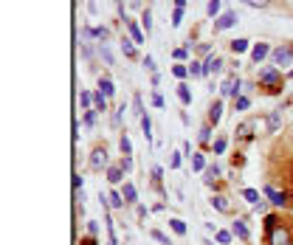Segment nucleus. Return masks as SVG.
<instances>
[{
	"label": "nucleus",
	"instance_id": "f257e3e1",
	"mask_svg": "<svg viewBox=\"0 0 293 245\" xmlns=\"http://www.w3.org/2000/svg\"><path fill=\"white\" fill-rule=\"evenodd\" d=\"M270 59H273V68H288L293 59V48L291 45H282V48H276V51H270Z\"/></svg>",
	"mask_w": 293,
	"mask_h": 245
},
{
	"label": "nucleus",
	"instance_id": "f03ea898",
	"mask_svg": "<svg viewBox=\"0 0 293 245\" xmlns=\"http://www.w3.org/2000/svg\"><path fill=\"white\" fill-rule=\"evenodd\" d=\"M237 11H223L217 20H214V31H225V28H231V25H237Z\"/></svg>",
	"mask_w": 293,
	"mask_h": 245
},
{
	"label": "nucleus",
	"instance_id": "7ed1b4c3",
	"mask_svg": "<svg viewBox=\"0 0 293 245\" xmlns=\"http://www.w3.org/2000/svg\"><path fill=\"white\" fill-rule=\"evenodd\" d=\"M282 82V74H279V68H265L262 74H259V85H279Z\"/></svg>",
	"mask_w": 293,
	"mask_h": 245
},
{
	"label": "nucleus",
	"instance_id": "20e7f679",
	"mask_svg": "<svg viewBox=\"0 0 293 245\" xmlns=\"http://www.w3.org/2000/svg\"><path fill=\"white\" fill-rule=\"evenodd\" d=\"M223 59H220V56H209V59H206V62H203V76H209V74H220V71H223Z\"/></svg>",
	"mask_w": 293,
	"mask_h": 245
},
{
	"label": "nucleus",
	"instance_id": "39448f33",
	"mask_svg": "<svg viewBox=\"0 0 293 245\" xmlns=\"http://www.w3.org/2000/svg\"><path fill=\"white\" fill-rule=\"evenodd\" d=\"M90 167L93 169L107 167V149H104V147H96V149L90 152Z\"/></svg>",
	"mask_w": 293,
	"mask_h": 245
},
{
	"label": "nucleus",
	"instance_id": "423d86ee",
	"mask_svg": "<svg viewBox=\"0 0 293 245\" xmlns=\"http://www.w3.org/2000/svg\"><path fill=\"white\" fill-rule=\"evenodd\" d=\"M268 240H270V245H291V234H288L282 225H276V228L270 231Z\"/></svg>",
	"mask_w": 293,
	"mask_h": 245
},
{
	"label": "nucleus",
	"instance_id": "0eeeda50",
	"mask_svg": "<svg viewBox=\"0 0 293 245\" xmlns=\"http://www.w3.org/2000/svg\"><path fill=\"white\" fill-rule=\"evenodd\" d=\"M265 127H268V133H276L282 127V110H270L268 119H265Z\"/></svg>",
	"mask_w": 293,
	"mask_h": 245
},
{
	"label": "nucleus",
	"instance_id": "6e6552de",
	"mask_svg": "<svg viewBox=\"0 0 293 245\" xmlns=\"http://www.w3.org/2000/svg\"><path fill=\"white\" fill-rule=\"evenodd\" d=\"M268 54H270V45L268 43H259V45H254V48H251V59H254V62H262Z\"/></svg>",
	"mask_w": 293,
	"mask_h": 245
},
{
	"label": "nucleus",
	"instance_id": "1a4fd4ad",
	"mask_svg": "<svg viewBox=\"0 0 293 245\" xmlns=\"http://www.w3.org/2000/svg\"><path fill=\"white\" fill-rule=\"evenodd\" d=\"M124 20H127V17H124ZM127 31H130V37H133V43H144V28H141L138 23L127 20Z\"/></svg>",
	"mask_w": 293,
	"mask_h": 245
},
{
	"label": "nucleus",
	"instance_id": "9d476101",
	"mask_svg": "<svg viewBox=\"0 0 293 245\" xmlns=\"http://www.w3.org/2000/svg\"><path fill=\"white\" fill-rule=\"evenodd\" d=\"M220 116H223V99H217L212 107H209V122L217 124V122H220Z\"/></svg>",
	"mask_w": 293,
	"mask_h": 245
},
{
	"label": "nucleus",
	"instance_id": "9b49d317",
	"mask_svg": "<svg viewBox=\"0 0 293 245\" xmlns=\"http://www.w3.org/2000/svg\"><path fill=\"white\" fill-rule=\"evenodd\" d=\"M265 195H268V200L273 203V206H285V195H282V192H276L273 186H265Z\"/></svg>",
	"mask_w": 293,
	"mask_h": 245
},
{
	"label": "nucleus",
	"instance_id": "f8f14e48",
	"mask_svg": "<svg viewBox=\"0 0 293 245\" xmlns=\"http://www.w3.org/2000/svg\"><path fill=\"white\" fill-rule=\"evenodd\" d=\"M231 231H234L240 240H248L251 237V231H248V225H245V220H234V225H231Z\"/></svg>",
	"mask_w": 293,
	"mask_h": 245
},
{
	"label": "nucleus",
	"instance_id": "ddd939ff",
	"mask_svg": "<svg viewBox=\"0 0 293 245\" xmlns=\"http://www.w3.org/2000/svg\"><path fill=\"white\" fill-rule=\"evenodd\" d=\"M107 180H110L113 186H119V183L124 180V169L122 167H110L107 169Z\"/></svg>",
	"mask_w": 293,
	"mask_h": 245
},
{
	"label": "nucleus",
	"instance_id": "4468645a",
	"mask_svg": "<svg viewBox=\"0 0 293 245\" xmlns=\"http://www.w3.org/2000/svg\"><path fill=\"white\" fill-rule=\"evenodd\" d=\"M248 48H251V43H248L245 37H237V40H231V51H234V54H245Z\"/></svg>",
	"mask_w": 293,
	"mask_h": 245
},
{
	"label": "nucleus",
	"instance_id": "2eb2a0df",
	"mask_svg": "<svg viewBox=\"0 0 293 245\" xmlns=\"http://www.w3.org/2000/svg\"><path fill=\"white\" fill-rule=\"evenodd\" d=\"M122 197H124V203H135V200H138V192H135V186H133V183H124Z\"/></svg>",
	"mask_w": 293,
	"mask_h": 245
},
{
	"label": "nucleus",
	"instance_id": "dca6fc26",
	"mask_svg": "<svg viewBox=\"0 0 293 245\" xmlns=\"http://www.w3.org/2000/svg\"><path fill=\"white\" fill-rule=\"evenodd\" d=\"M99 56H101L104 65H113V51H110V45L107 43H99Z\"/></svg>",
	"mask_w": 293,
	"mask_h": 245
},
{
	"label": "nucleus",
	"instance_id": "f3484780",
	"mask_svg": "<svg viewBox=\"0 0 293 245\" xmlns=\"http://www.w3.org/2000/svg\"><path fill=\"white\" fill-rule=\"evenodd\" d=\"M178 99H180V104H192V90H189V85H183V82L178 85Z\"/></svg>",
	"mask_w": 293,
	"mask_h": 245
},
{
	"label": "nucleus",
	"instance_id": "a211bd4d",
	"mask_svg": "<svg viewBox=\"0 0 293 245\" xmlns=\"http://www.w3.org/2000/svg\"><path fill=\"white\" fill-rule=\"evenodd\" d=\"M141 130H144L146 144H152V122H149V116H141Z\"/></svg>",
	"mask_w": 293,
	"mask_h": 245
},
{
	"label": "nucleus",
	"instance_id": "6ab92c4d",
	"mask_svg": "<svg viewBox=\"0 0 293 245\" xmlns=\"http://www.w3.org/2000/svg\"><path fill=\"white\" fill-rule=\"evenodd\" d=\"M99 90L104 93V96H113V93H116V85H113L107 76H101V79H99Z\"/></svg>",
	"mask_w": 293,
	"mask_h": 245
},
{
	"label": "nucleus",
	"instance_id": "aec40b11",
	"mask_svg": "<svg viewBox=\"0 0 293 245\" xmlns=\"http://www.w3.org/2000/svg\"><path fill=\"white\" fill-rule=\"evenodd\" d=\"M93 37H96L99 43H107V40H110V28H107V25H96V28H93Z\"/></svg>",
	"mask_w": 293,
	"mask_h": 245
},
{
	"label": "nucleus",
	"instance_id": "412c9836",
	"mask_svg": "<svg viewBox=\"0 0 293 245\" xmlns=\"http://www.w3.org/2000/svg\"><path fill=\"white\" fill-rule=\"evenodd\" d=\"M93 104H96V110H99V113H104V110H107V96H104L101 90H99V93H93Z\"/></svg>",
	"mask_w": 293,
	"mask_h": 245
},
{
	"label": "nucleus",
	"instance_id": "4be33fe9",
	"mask_svg": "<svg viewBox=\"0 0 293 245\" xmlns=\"http://www.w3.org/2000/svg\"><path fill=\"white\" fill-rule=\"evenodd\" d=\"M119 147H122V155H124V158H130V155H133V144H130L127 133H124L122 138H119Z\"/></svg>",
	"mask_w": 293,
	"mask_h": 245
},
{
	"label": "nucleus",
	"instance_id": "5701e85b",
	"mask_svg": "<svg viewBox=\"0 0 293 245\" xmlns=\"http://www.w3.org/2000/svg\"><path fill=\"white\" fill-rule=\"evenodd\" d=\"M220 6H223L220 0H209V6H206V11H209V17H212V20H217V17H220Z\"/></svg>",
	"mask_w": 293,
	"mask_h": 245
},
{
	"label": "nucleus",
	"instance_id": "b1692460",
	"mask_svg": "<svg viewBox=\"0 0 293 245\" xmlns=\"http://www.w3.org/2000/svg\"><path fill=\"white\" fill-rule=\"evenodd\" d=\"M141 28H144L146 34L152 31V11L149 9H144V14H141Z\"/></svg>",
	"mask_w": 293,
	"mask_h": 245
},
{
	"label": "nucleus",
	"instance_id": "393cba45",
	"mask_svg": "<svg viewBox=\"0 0 293 245\" xmlns=\"http://www.w3.org/2000/svg\"><path fill=\"white\" fill-rule=\"evenodd\" d=\"M107 203H110V209H122V206H124V197L119 195V192H110V195H107Z\"/></svg>",
	"mask_w": 293,
	"mask_h": 245
},
{
	"label": "nucleus",
	"instance_id": "a878e982",
	"mask_svg": "<svg viewBox=\"0 0 293 245\" xmlns=\"http://www.w3.org/2000/svg\"><path fill=\"white\" fill-rule=\"evenodd\" d=\"M212 206L217 209V212H228V200H225L223 195H217V197H212Z\"/></svg>",
	"mask_w": 293,
	"mask_h": 245
},
{
	"label": "nucleus",
	"instance_id": "bb28decb",
	"mask_svg": "<svg viewBox=\"0 0 293 245\" xmlns=\"http://www.w3.org/2000/svg\"><path fill=\"white\" fill-rule=\"evenodd\" d=\"M192 167L197 169V172H206V158L195 152V155H192Z\"/></svg>",
	"mask_w": 293,
	"mask_h": 245
},
{
	"label": "nucleus",
	"instance_id": "cd10ccee",
	"mask_svg": "<svg viewBox=\"0 0 293 245\" xmlns=\"http://www.w3.org/2000/svg\"><path fill=\"white\" fill-rule=\"evenodd\" d=\"M214 178H220V167H217V164H214V167H206V183H212Z\"/></svg>",
	"mask_w": 293,
	"mask_h": 245
},
{
	"label": "nucleus",
	"instance_id": "c85d7f7f",
	"mask_svg": "<svg viewBox=\"0 0 293 245\" xmlns=\"http://www.w3.org/2000/svg\"><path fill=\"white\" fill-rule=\"evenodd\" d=\"M79 101H82V107H85V110H90V104H93V93L82 90V93H79Z\"/></svg>",
	"mask_w": 293,
	"mask_h": 245
},
{
	"label": "nucleus",
	"instance_id": "c756f323",
	"mask_svg": "<svg viewBox=\"0 0 293 245\" xmlns=\"http://www.w3.org/2000/svg\"><path fill=\"white\" fill-rule=\"evenodd\" d=\"M169 225H172V231H175V234H186V223H183V220H178V217H175V220H169Z\"/></svg>",
	"mask_w": 293,
	"mask_h": 245
},
{
	"label": "nucleus",
	"instance_id": "7c9ffc66",
	"mask_svg": "<svg viewBox=\"0 0 293 245\" xmlns=\"http://www.w3.org/2000/svg\"><path fill=\"white\" fill-rule=\"evenodd\" d=\"M122 51L124 56H135V43L133 40H122Z\"/></svg>",
	"mask_w": 293,
	"mask_h": 245
},
{
	"label": "nucleus",
	"instance_id": "2f4dec72",
	"mask_svg": "<svg viewBox=\"0 0 293 245\" xmlns=\"http://www.w3.org/2000/svg\"><path fill=\"white\" fill-rule=\"evenodd\" d=\"M243 197H245L248 203H254V206H257V203H259V192L257 189H245V192H243Z\"/></svg>",
	"mask_w": 293,
	"mask_h": 245
},
{
	"label": "nucleus",
	"instance_id": "473e14b6",
	"mask_svg": "<svg viewBox=\"0 0 293 245\" xmlns=\"http://www.w3.org/2000/svg\"><path fill=\"white\" fill-rule=\"evenodd\" d=\"M197 138H200L203 144H209V141H212V127H209V124H206V127H203L200 133H197Z\"/></svg>",
	"mask_w": 293,
	"mask_h": 245
},
{
	"label": "nucleus",
	"instance_id": "72a5a7b5",
	"mask_svg": "<svg viewBox=\"0 0 293 245\" xmlns=\"http://www.w3.org/2000/svg\"><path fill=\"white\" fill-rule=\"evenodd\" d=\"M172 74H175L178 79H186V76H189V68H186V65H175V68H172Z\"/></svg>",
	"mask_w": 293,
	"mask_h": 245
},
{
	"label": "nucleus",
	"instance_id": "f704fd0d",
	"mask_svg": "<svg viewBox=\"0 0 293 245\" xmlns=\"http://www.w3.org/2000/svg\"><path fill=\"white\" fill-rule=\"evenodd\" d=\"M180 23H183V9H175L172 11V28H178Z\"/></svg>",
	"mask_w": 293,
	"mask_h": 245
},
{
	"label": "nucleus",
	"instance_id": "c9c22d12",
	"mask_svg": "<svg viewBox=\"0 0 293 245\" xmlns=\"http://www.w3.org/2000/svg\"><path fill=\"white\" fill-rule=\"evenodd\" d=\"M189 74H192V76H203V62H195V59H192Z\"/></svg>",
	"mask_w": 293,
	"mask_h": 245
},
{
	"label": "nucleus",
	"instance_id": "e433bc0d",
	"mask_svg": "<svg viewBox=\"0 0 293 245\" xmlns=\"http://www.w3.org/2000/svg\"><path fill=\"white\" fill-rule=\"evenodd\" d=\"M245 6H251V9H265L268 6V0H243Z\"/></svg>",
	"mask_w": 293,
	"mask_h": 245
},
{
	"label": "nucleus",
	"instance_id": "4c0bfd02",
	"mask_svg": "<svg viewBox=\"0 0 293 245\" xmlns=\"http://www.w3.org/2000/svg\"><path fill=\"white\" fill-rule=\"evenodd\" d=\"M96 113H99V110H88V113H85V127H93V124H96Z\"/></svg>",
	"mask_w": 293,
	"mask_h": 245
},
{
	"label": "nucleus",
	"instance_id": "58836bf2",
	"mask_svg": "<svg viewBox=\"0 0 293 245\" xmlns=\"http://www.w3.org/2000/svg\"><path fill=\"white\" fill-rule=\"evenodd\" d=\"M141 65H144L146 71H152V74H155V59H152V56H149V54H146L144 59H141Z\"/></svg>",
	"mask_w": 293,
	"mask_h": 245
},
{
	"label": "nucleus",
	"instance_id": "ea45409f",
	"mask_svg": "<svg viewBox=\"0 0 293 245\" xmlns=\"http://www.w3.org/2000/svg\"><path fill=\"white\" fill-rule=\"evenodd\" d=\"M251 127H254V124H240L237 135H240V138H248V135H251Z\"/></svg>",
	"mask_w": 293,
	"mask_h": 245
},
{
	"label": "nucleus",
	"instance_id": "a19ab883",
	"mask_svg": "<svg viewBox=\"0 0 293 245\" xmlns=\"http://www.w3.org/2000/svg\"><path fill=\"white\" fill-rule=\"evenodd\" d=\"M217 243L228 245V243H231V234H228V231H217Z\"/></svg>",
	"mask_w": 293,
	"mask_h": 245
},
{
	"label": "nucleus",
	"instance_id": "79ce46f5",
	"mask_svg": "<svg viewBox=\"0 0 293 245\" xmlns=\"http://www.w3.org/2000/svg\"><path fill=\"white\" fill-rule=\"evenodd\" d=\"M133 107H135L138 116H144V101H141V96H135V99H133Z\"/></svg>",
	"mask_w": 293,
	"mask_h": 245
},
{
	"label": "nucleus",
	"instance_id": "37998d69",
	"mask_svg": "<svg viewBox=\"0 0 293 245\" xmlns=\"http://www.w3.org/2000/svg\"><path fill=\"white\" fill-rule=\"evenodd\" d=\"M225 144H228L225 138H217V141H214V152H217V155H220V152H225Z\"/></svg>",
	"mask_w": 293,
	"mask_h": 245
},
{
	"label": "nucleus",
	"instance_id": "c03bdc74",
	"mask_svg": "<svg viewBox=\"0 0 293 245\" xmlns=\"http://www.w3.org/2000/svg\"><path fill=\"white\" fill-rule=\"evenodd\" d=\"M248 104H251V99H248V96H240V99H237V110H245Z\"/></svg>",
	"mask_w": 293,
	"mask_h": 245
},
{
	"label": "nucleus",
	"instance_id": "a18cd8bd",
	"mask_svg": "<svg viewBox=\"0 0 293 245\" xmlns=\"http://www.w3.org/2000/svg\"><path fill=\"white\" fill-rule=\"evenodd\" d=\"M82 186H85V178H82V175H73V189L82 192Z\"/></svg>",
	"mask_w": 293,
	"mask_h": 245
},
{
	"label": "nucleus",
	"instance_id": "49530a36",
	"mask_svg": "<svg viewBox=\"0 0 293 245\" xmlns=\"http://www.w3.org/2000/svg\"><path fill=\"white\" fill-rule=\"evenodd\" d=\"M152 240H158V243H161V245H169L167 234H161V231H152Z\"/></svg>",
	"mask_w": 293,
	"mask_h": 245
},
{
	"label": "nucleus",
	"instance_id": "de8ad7c7",
	"mask_svg": "<svg viewBox=\"0 0 293 245\" xmlns=\"http://www.w3.org/2000/svg\"><path fill=\"white\" fill-rule=\"evenodd\" d=\"M119 167H122L124 172H130V169H133V158H122V164H119Z\"/></svg>",
	"mask_w": 293,
	"mask_h": 245
},
{
	"label": "nucleus",
	"instance_id": "09e8293b",
	"mask_svg": "<svg viewBox=\"0 0 293 245\" xmlns=\"http://www.w3.org/2000/svg\"><path fill=\"white\" fill-rule=\"evenodd\" d=\"M172 54H175V59H186V56H189V51H186V48H175Z\"/></svg>",
	"mask_w": 293,
	"mask_h": 245
},
{
	"label": "nucleus",
	"instance_id": "8fccbe9b",
	"mask_svg": "<svg viewBox=\"0 0 293 245\" xmlns=\"http://www.w3.org/2000/svg\"><path fill=\"white\" fill-rule=\"evenodd\" d=\"M169 167H172V169H178V167H180V152H172V161H169Z\"/></svg>",
	"mask_w": 293,
	"mask_h": 245
},
{
	"label": "nucleus",
	"instance_id": "3c124183",
	"mask_svg": "<svg viewBox=\"0 0 293 245\" xmlns=\"http://www.w3.org/2000/svg\"><path fill=\"white\" fill-rule=\"evenodd\" d=\"M265 228H268V234L276 228V217H265Z\"/></svg>",
	"mask_w": 293,
	"mask_h": 245
},
{
	"label": "nucleus",
	"instance_id": "603ef678",
	"mask_svg": "<svg viewBox=\"0 0 293 245\" xmlns=\"http://www.w3.org/2000/svg\"><path fill=\"white\" fill-rule=\"evenodd\" d=\"M88 234H90V237H96V234H99V225L93 223V220H88Z\"/></svg>",
	"mask_w": 293,
	"mask_h": 245
},
{
	"label": "nucleus",
	"instance_id": "864d4df0",
	"mask_svg": "<svg viewBox=\"0 0 293 245\" xmlns=\"http://www.w3.org/2000/svg\"><path fill=\"white\" fill-rule=\"evenodd\" d=\"M152 104H155V107H164V96H161V93H152Z\"/></svg>",
	"mask_w": 293,
	"mask_h": 245
},
{
	"label": "nucleus",
	"instance_id": "5fc2aeb1",
	"mask_svg": "<svg viewBox=\"0 0 293 245\" xmlns=\"http://www.w3.org/2000/svg\"><path fill=\"white\" fill-rule=\"evenodd\" d=\"M183 3H186V0H175V9H183Z\"/></svg>",
	"mask_w": 293,
	"mask_h": 245
},
{
	"label": "nucleus",
	"instance_id": "6e6d98bb",
	"mask_svg": "<svg viewBox=\"0 0 293 245\" xmlns=\"http://www.w3.org/2000/svg\"><path fill=\"white\" fill-rule=\"evenodd\" d=\"M169 245H172V243H169Z\"/></svg>",
	"mask_w": 293,
	"mask_h": 245
}]
</instances>
